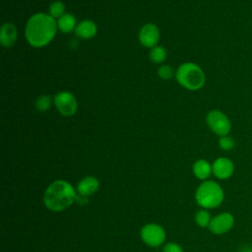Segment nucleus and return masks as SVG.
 Instances as JSON below:
<instances>
[{"label":"nucleus","instance_id":"f257e3e1","mask_svg":"<svg viewBox=\"0 0 252 252\" xmlns=\"http://www.w3.org/2000/svg\"><path fill=\"white\" fill-rule=\"evenodd\" d=\"M57 30L56 20L49 14L36 13L27 21L25 36L30 45L40 48L52 41Z\"/></svg>","mask_w":252,"mask_h":252},{"label":"nucleus","instance_id":"f03ea898","mask_svg":"<svg viewBox=\"0 0 252 252\" xmlns=\"http://www.w3.org/2000/svg\"><path fill=\"white\" fill-rule=\"evenodd\" d=\"M78 193L66 180L57 179L51 182L43 195V202L47 209L53 212H61L77 201Z\"/></svg>","mask_w":252,"mask_h":252},{"label":"nucleus","instance_id":"7ed1b4c3","mask_svg":"<svg viewBox=\"0 0 252 252\" xmlns=\"http://www.w3.org/2000/svg\"><path fill=\"white\" fill-rule=\"evenodd\" d=\"M195 199L203 209H215L222 203L224 193L219 183L213 180H205L198 186Z\"/></svg>","mask_w":252,"mask_h":252},{"label":"nucleus","instance_id":"20e7f679","mask_svg":"<svg viewBox=\"0 0 252 252\" xmlns=\"http://www.w3.org/2000/svg\"><path fill=\"white\" fill-rule=\"evenodd\" d=\"M175 78L180 86L190 91H197L203 88L206 82L204 71L199 65L192 62L181 64L175 72Z\"/></svg>","mask_w":252,"mask_h":252},{"label":"nucleus","instance_id":"39448f33","mask_svg":"<svg viewBox=\"0 0 252 252\" xmlns=\"http://www.w3.org/2000/svg\"><path fill=\"white\" fill-rule=\"evenodd\" d=\"M206 121L213 133L219 137L226 136L231 130V121L228 116L220 110H211L206 116Z\"/></svg>","mask_w":252,"mask_h":252},{"label":"nucleus","instance_id":"423d86ee","mask_svg":"<svg viewBox=\"0 0 252 252\" xmlns=\"http://www.w3.org/2000/svg\"><path fill=\"white\" fill-rule=\"evenodd\" d=\"M53 102L58 112L63 116H73L77 112L78 102L75 95L71 92H58L53 97Z\"/></svg>","mask_w":252,"mask_h":252},{"label":"nucleus","instance_id":"0eeeda50","mask_svg":"<svg viewBox=\"0 0 252 252\" xmlns=\"http://www.w3.org/2000/svg\"><path fill=\"white\" fill-rule=\"evenodd\" d=\"M142 240L151 247H158L165 241L166 233L164 228L158 223H148L140 231Z\"/></svg>","mask_w":252,"mask_h":252},{"label":"nucleus","instance_id":"6e6552de","mask_svg":"<svg viewBox=\"0 0 252 252\" xmlns=\"http://www.w3.org/2000/svg\"><path fill=\"white\" fill-rule=\"evenodd\" d=\"M233 224L234 217L228 212H223L212 218L208 228L214 234L220 235L228 232L233 227Z\"/></svg>","mask_w":252,"mask_h":252},{"label":"nucleus","instance_id":"1a4fd4ad","mask_svg":"<svg viewBox=\"0 0 252 252\" xmlns=\"http://www.w3.org/2000/svg\"><path fill=\"white\" fill-rule=\"evenodd\" d=\"M140 43L148 48H153L158 45L159 41L160 32L158 28L155 24H146L144 25L138 34Z\"/></svg>","mask_w":252,"mask_h":252},{"label":"nucleus","instance_id":"9d476101","mask_svg":"<svg viewBox=\"0 0 252 252\" xmlns=\"http://www.w3.org/2000/svg\"><path fill=\"white\" fill-rule=\"evenodd\" d=\"M212 172L219 179H227L234 172V164L227 158H218L212 164Z\"/></svg>","mask_w":252,"mask_h":252},{"label":"nucleus","instance_id":"9b49d317","mask_svg":"<svg viewBox=\"0 0 252 252\" xmlns=\"http://www.w3.org/2000/svg\"><path fill=\"white\" fill-rule=\"evenodd\" d=\"M99 180L94 176H86L81 179L77 185V193L79 196L88 198L97 192L99 189Z\"/></svg>","mask_w":252,"mask_h":252},{"label":"nucleus","instance_id":"f8f14e48","mask_svg":"<svg viewBox=\"0 0 252 252\" xmlns=\"http://www.w3.org/2000/svg\"><path fill=\"white\" fill-rule=\"evenodd\" d=\"M96 33L97 26L92 20L81 21L75 29V34L81 39H91L94 37Z\"/></svg>","mask_w":252,"mask_h":252},{"label":"nucleus","instance_id":"ddd939ff","mask_svg":"<svg viewBox=\"0 0 252 252\" xmlns=\"http://www.w3.org/2000/svg\"><path fill=\"white\" fill-rule=\"evenodd\" d=\"M18 37V31L12 23H5L0 31V42L4 47H11L15 44Z\"/></svg>","mask_w":252,"mask_h":252},{"label":"nucleus","instance_id":"4468645a","mask_svg":"<svg viewBox=\"0 0 252 252\" xmlns=\"http://www.w3.org/2000/svg\"><path fill=\"white\" fill-rule=\"evenodd\" d=\"M56 23L58 30L64 33H69L75 31L77 27L76 18L71 13H65L63 16L56 20Z\"/></svg>","mask_w":252,"mask_h":252},{"label":"nucleus","instance_id":"2eb2a0df","mask_svg":"<svg viewBox=\"0 0 252 252\" xmlns=\"http://www.w3.org/2000/svg\"><path fill=\"white\" fill-rule=\"evenodd\" d=\"M194 175L201 180H206L212 172V164L206 159H198L193 164Z\"/></svg>","mask_w":252,"mask_h":252},{"label":"nucleus","instance_id":"dca6fc26","mask_svg":"<svg viewBox=\"0 0 252 252\" xmlns=\"http://www.w3.org/2000/svg\"><path fill=\"white\" fill-rule=\"evenodd\" d=\"M166 56H167L166 49L163 46H159V45H156L155 47L151 48L149 52V57L151 61H153L154 63L163 62Z\"/></svg>","mask_w":252,"mask_h":252},{"label":"nucleus","instance_id":"f3484780","mask_svg":"<svg viewBox=\"0 0 252 252\" xmlns=\"http://www.w3.org/2000/svg\"><path fill=\"white\" fill-rule=\"evenodd\" d=\"M211 220H212L211 215L206 209L199 210L195 214V221L200 227H203V228L209 227Z\"/></svg>","mask_w":252,"mask_h":252},{"label":"nucleus","instance_id":"a211bd4d","mask_svg":"<svg viewBox=\"0 0 252 252\" xmlns=\"http://www.w3.org/2000/svg\"><path fill=\"white\" fill-rule=\"evenodd\" d=\"M49 16L53 19H59L65 14V5L61 1H53L48 8Z\"/></svg>","mask_w":252,"mask_h":252},{"label":"nucleus","instance_id":"6ab92c4d","mask_svg":"<svg viewBox=\"0 0 252 252\" xmlns=\"http://www.w3.org/2000/svg\"><path fill=\"white\" fill-rule=\"evenodd\" d=\"M52 104V99L50 95L47 94H42L38 96L35 100V108L39 112H44L50 108Z\"/></svg>","mask_w":252,"mask_h":252},{"label":"nucleus","instance_id":"aec40b11","mask_svg":"<svg viewBox=\"0 0 252 252\" xmlns=\"http://www.w3.org/2000/svg\"><path fill=\"white\" fill-rule=\"evenodd\" d=\"M219 146L223 151H230V150H232L234 148L235 142H234L233 138H231L230 136L226 135V136L220 137V139H219Z\"/></svg>","mask_w":252,"mask_h":252},{"label":"nucleus","instance_id":"412c9836","mask_svg":"<svg viewBox=\"0 0 252 252\" xmlns=\"http://www.w3.org/2000/svg\"><path fill=\"white\" fill-rule=\"evenodd\" d=\"M158 76L163 80H169L173 76V70L168 65H162L158 70Z\"/></svg>","mask_w":252,"mask_h":252},{"label":"nucleus","instance_id":"4be33fe9","mask_svg":"<svg viewBox=\"0 0 252 252\" xmlns=\"http://www.w3.org/2000/svg\"><path fill=\"white\" fill-rule=\"evenodd\" d=\"M162 252H183V249L175 242H168L163 246Z\"/></svg>","mask_w":252,"mask_h":252},{"label":"nucleus","instance_id":"5701e85b","mask_svg":"<svg viewBox=\"0 0 252 252\" xmlns=\"http://www.w3.org/2000/svg\"><path fill=\"white\" fill-rule=\"evenodd\" d=\"M239 252H252V247L250 246H245L243 248H241V250Z\"/></svg>","mask_w":252,"mask_h":252}]
</instances>
